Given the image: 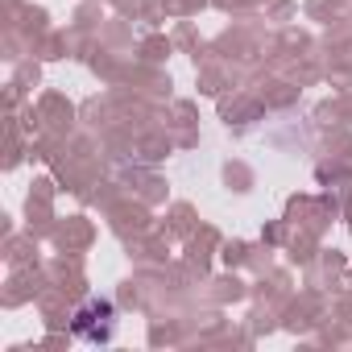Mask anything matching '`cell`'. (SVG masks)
<instances>
[{
    "instance_id": "cell-1",
    "label": "cell",
    "mask_w": 352,
    "mask_h": 352,
    "mask_svg": "<svg viewBox=\"0 0 352 352\" xmlns=\"http://www.w3.org/2000/svg\"><path fill=\"white\" fill-rule=\"evenodd\" d=\"M71 331L79 336V340H87V344H108L112 340V331H116V307H112V298H87L75 315H71Z\"/></svg>"
}]
</instances>
